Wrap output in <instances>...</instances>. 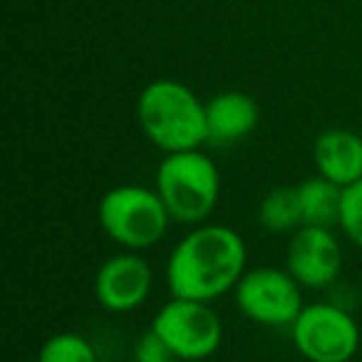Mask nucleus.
I'll return each mask as SVG.
<instances>
[{
	"label": "nucleus",
	"instance_id": "nucleus-5",
	"mask_svg": "<svg viewBox=\"0 0 362 362\" xmlns=\"http://www.w3.org/2000/svg\"><path fill=\"white\" fill-rule=\"evenodd\" d=\"M298 355L308 362H350L360 350V322L337 303H308L291 325Z\"/></svg>",
	"mask_w": 362,
	"mask_h": 362
},
{
	"label": "nucleus",
	"instance_id": "nucleus-2",
	"mask_svg": "<svg viewBox=\"0 0 362 362\" xmlns=\"http://www.w3.org/2000/svg\"><path fill=\"white\" fill-rule=\"evenodd\" d=\"M139 129L156 149H202L206 144V102L189 85L171 77L154 80L136 97Z\"/></svg>",
	"mask_w": 362,
	"mask_h": 362
},
{
	"label": "nucleus",
	"instance_id": "nucleus-10",
	"mask_svg": "<svg viewBox=\"0 0 362 362\" xmlns=\"http://www.w3.org/2000/svg\"><path fill=\"white\" fill-rule=\"evenodd\" d=\"M261 119L258 102L238 90H226L206 102V144L231 146L246 139Z\"/></svg>",
	"mask_w": 362,
	"mask_h": 362
},
{
	"label": "nucleus",
	"instance_id": "nucleus-13",
	"mask_svg": "<svg viewBox=\"0 0 362 362\" xmlns=\"http://www.w3.org/2000/svg\"><path fill=\"white\" fill-rule=\"evenodd\" d=\"M258 223L263 231L281 236V233H293L303 226L300 204H298L296 187H276L261 199L258 204Z\"/></svg>",
	"mask_w": 362,
	"mask_h": 362
},
{
	"label": "nucleus",
	"instance_id": "nucleus-11",
	"mask_svg": "<svg viewBox=\"0 0 362 362\" xmlns=\"http://www.w3.org/2000/svg\"><path fill=\"white\" fill-rule=\"evenodd\" d=\"M315 174L335 181L337 187H350L362 179V136L350 129H325L313 141Z\"/></svg>",
	"mask_w": 362,
	"mask_h": 362
},
{
	"label": "nucleus",
	"instance_id": "nucleus-14",
	"mask_svg": "<svg viewBox=\"0 0 362 362\" xmlns=\"http://www.w3.org/2000/svg\"><path fill=\"white\" fill-rule=\"evenodd\" d=\"M37 362H100L97 350L80 332H55L37 350Z\"/></svg>",
	"mask_w": 362,
	"mask_h": 362
},
{
	"label": "nucleus",
	"instance_id": "nucleus-3",
	"mask_svg": "<svg viewBox=\"0 0 362 362\" xmlns=\"http://www.w3.org/2000/svg\"><path fill=\"white\" fill-rule=\"evenodd\" d=\"M154 189L176 223L199 226L221 199V174L204 149L171 151L156 166Z\"/></svg>",
	"mask_w": 362,
	"mask_h": 362
},
{
	"label": "nucleus",
	"instance_id": "nucleus-12",
	"mask_svg": "<svg viewBox=\"0 0 362 362\" xmlns=\"http://www.w3.org/2000/svg\"><path fill=\"white\" fill-rule=\"evenodd\" d=\"M298 204H300L303 226H322L335 228L340 221V204H342V187L325 176L315 174L303 179L296 187Z\"/></svg>",
	"mask_w": 362,
	"mask_h": 362
},
{
	"label": "nucleus",
	"instance_id": "nucleus-9",
	"mask_svg": "<svg viewBox=\"0 0 362 362\" xmlns=\"http://www.w3.org/2000/svg\"><path fill=\"white\" fill-rule=\"evenodd\" d=\"M286 268L308 291L330 288L342 271V246L332 228L300 226L293 231L286 248Z\"/></svg>",
	"mask_w": 362,
	"mask_h": 362
},
{
	"label": "nucleus",
	"instance_id": "nucleus-7",
	"mask_svg": "<svg viewBox=\"0 0 362 362\" xmlns=\"http://www.w3.org/2000/svg\"><path fill=\"white\" fill-rule=\"evenodd\" d=\"M233 303L246 320L263 327H291L303 310V286L288 268H248L233 288Z\"/></svg>",
	"mask_w": 362,
	"mask_h": 362
},
{
	"label": "nucleus",
	"instance_id": "nucleus-17",
	"mask_svg": "<svg viewBox=\"0 0 362 362\" xmlns=\"http://www.w3.org/2000/svg\"><path fill=\"white\" fill-rule=\"evenodd\" d=\"M350 362H362V360H357V357H355V360H350Z\"/></svg>",
	"mask_w": 362,
	"mask_h": 362
},
{
	"label": "nucleus",
	"instance_id": "nucleus-1",
	"mask_svg": "<svg viewBox=\"0 0 362 362\" xmlns=\"http://www.w3.org/2000/svg\"><path fill=\"white\" fill-rule=\"evenodd\" d=\"M243 236L223 223H199L179 238L166 258L164 278L171 298L214 303L233 293L248 271Z\"/></svg>",
	"mask_w": 362,
	"mask_h": 362
},
{
	"label": "nucleus",
	"instance_id": "nucleus-4",
	"mask_svg": "<svg viewBox=\"0 0 362 362\" xmlns=\"http://www.w3.org/2000/svg\"><path fill=\"white\" fill-rule=\"evenodd\" d=\"M97 221L105 236L124 251H146L166 236L171 214L159 192L139 184H119L102 194Z\"/></svg>",
	"mask_w": 362,
	"mask_h": 362
},
{
	"label": "nucleus",
	"instance_id": "nucleus-15",
	"mask_svg": "<svg viewBox=\"0 0 362 362\" xmlns=\"http://www.w3.org/2000/svg\"><path fill=\"white\" fill-rule=\"evenodd\" d=\"M340 231L345 238L362 251V179L342 189V204H340Z\"/></svg>",
	"mask_w": 362,
	"mask_h": 362
},
{
	"label": "nucleus",
	"instance_id": "nucleus-6",
	"mask_svg": "<svg viewBox=\"0 0 362 362\" xmlns=\"http://www.w3.org/2000/svg\"><path fill=\"white\" fill-rule=\"evenodd\" d=\"M151 330L184 362L209 360L223 342V320L211 303L171 298L151 317Z\"/></svg>",
	"mask_w": 362,
	"mask_h": 362
},
{
	"label": "nucleus",
	"instance_id": "nucleus-16",
	"mask_svg": "<svg viewBox=\"0 0 362 362\" xmlns=\"http://www.w3.org/2000/svg\"><path fill=\"white\" fill-rule=\"evenodd\" d=\"M132 360L134 362H176L179 357L174 355L169 345L156 335L151 327H146L132 347Z\"/></svg>",
	"mask_w": 362,
	"mask_h": 362
},
{
	"label": "nucleus",
	"instance_id": "nucleus-8",
	"mask_svg": "<svg viewBox=\"0 0 362 362\" xmlns=\"http://www.w3.org/2000/svg\"><path fill=\"white\" fill-rule=\"evenodd\" d=\"M154 286V271L139 251H124L105 258L95 273L92 291L105 310L132 313L146 303Z\"/></svg>",
	"mask_w": 362,
	"mask_h": 362
}]
</instances>
